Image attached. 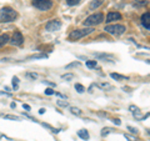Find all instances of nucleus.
Masks as SVG:
<instances>
[{"label":"nucleus","instance_id":"1","mask_svg":"<svg viewBox=\"0 0 150 141\" xmlns=\"http://www.w3.org/2000/svg\"><path fill=\"white\" fill-rule=\"evenodd\" d=\"M18 19V13L10 6L0 9V23H13Z\"/></svg>","mask_w":150,"mask_h":141},{"label":"nucleus","instance_id":"2","mask_svg":"<svg viewBox=\"0 0 150 141\" xmlns=\"http://www.w3.org/2000/svg\"><path fill=\"white\" fill-rule=\"evenodd\" d=\"M103 21H104V15H103L101 13H95V14L89 15L86 19L83 21V24L85 28H93V26H95V25L101 24Z\"/></svg>","mask_w":150,"mask_h":141},{"label":"nucleus","instance_id":"3","mask_svg":"<svg viewBox=\"0 0 150 141\" xmlns=\"http://www.w3.org/2000/svg\"><path fill=\"white\" fill-rule=\"evenodd\" d=\"M94 31V28H84V29H78V30H73L69 34V40L70 41H75V40H79V39L86 36L90 32Z\"/></svg>","mask_w":150,"mask_h":141},{"label":"nucleus","instance_id":"4","mask_svg":"<svg viewBox=\"0 0 150 141\" xmlns=\"http://www.w3.org/2000/svg\"><path fill=\"white\" fill-rule=\"evenodd\" d=\"M125 26L124 25H120V24H115V25H108V26H105L104 31L108 32V34L113 35V36H120V35H123L125 32Z\"/></svg>","mask_w":150,"mask_h":141},{"label":"nucleus","instance_id":"5","mask_svg":"<svg viewBox=\"0 0 150 141\" xmlns=\"http://www.w3.org/2000/svg\"><path fill=\"white\" fill-rule=\"evenodd\" d=\"M33 5L39 10H49L53 8V0H33Z\"/></svg>","mask_w":150,"mask_h":141},{"label":"nucleus","instance_id":"6","mask_svg":"<svg viewBox=\"0 0 150 141\" xmlns=\"http://www.w3.org/2000/svg\"><path fill=\"white\" fill-rule=\"evenodd\" d=\"M23 43H24V36L20 31H15L13 34L11 39H9V44L13 46H20L23 45Z\"/></svg>","mask_w":150,"mask_h":141},{"label":"nucleus","instance_id":"7","mask_svg":"<svg viewBox=\"0 0 150 141\" xmlns=\"http://www.w3.org/2000/svg\"><path fill=\"white\" fill-rule=\"evenodd\" d=\"M60 28H61V21H60L59 19L50 20V21H48V23H46V25H45L46 31H50V32L58 31Z\"/></svg>","mask_w":150,"mask_h":141},{"label":"nucleus","instance_id":"8","mask_svg":"<svg viewBox=\"0 0 150 141\" xmlns=\"http://www.w3.org/2000/svg\"><path fill=\"white\" fill-rule=\"evenodd\" d=\"M121 19V14L118 11H109L106 15V23H113V21L120 20Z\"/></svg>","mask_w":150,"mask_h":141},{"label":"nucleus","instance_id":"9","mask_svg":"<svg viewBox=\"0 0 150 141\" xmlns=\"http://www.w3.org/2000/svg\"><path fill=\"white\" fill-rule=\"evenodd\" d=\"M141 24L146 30H150V13L146 11L141 15Z\"/></svg>","mask_w":150,"mask_h":141},{"label":"nucleus","instance_id":"10","mask_svg":"<svg viewBox=\"0 0 150 141\" xmlns=\"http://www.w3.org/2000/svg\"><path fill=\"white\" fill-rule=\"evenodd\" d=\"M104 0H93V1L89 4V9L90 10H94V9H98L100 5H103Z\"/></svg>","mask_w":150,"mask_h":141},{"label":"nucleus","instance_id":"11","mask_svg":"<svg viewBox=\"0 0 150 141\" xmlns=\"http://www.w3.org/2000/svg\"><path fill=\"white\" fill-rule=\"evenodd\" d=\"M78 136H79L81 140H85V141H88L90 139V135H89V132L86 130H79V131H78Z\"/></svg>","mask_w":150,"mask_h":141},{"label":"nucleus","instance_id":"12","mask_svg":"<svg viewBox=\"0 0 150 141\" xmlns=\"http://www.w3.org/2000/svg\"><path fill=\"white\" fill-rule=\"evenodd\" d=\"M110 76H111L115 81H123V80H129V78L128 76H124V75H120V74H116V73H113L110 74Z\"/></svg>","mask_w":150,"mask_h":141},{"label":"nucleus","instance_id":"13","mask_svg":"<svg viewBox=\"0 0 150 141\" xmlns=\"http://www.w3.org/2000/svg\"><path fill=\"white\" fill-rule=\"evenodd\" d=\"M9 35L8 34H3V35H0V49L3 48L4 45H6L9 43Z\"/></svg>","mask_w":150,"mask_h":141},{"label":"nucleus","instance_id":"14","mask_svg":"<svg viewBox=\"0 0 150 141\" xmlns=\"http://www.w3.org/2000/svg\"><path fill=\"white\" fill-rule=\"evenodd\" d=\"M95 57H98V59H108L109 61H111L114 59V56L111 54H95Z\"/></svg>","mask_w":150,"mask_h":141},{"label":"nucleus","instance_id":"15","mask_svg":"<svg viewBox=\"0 0 150 141\" xmlns=\"http://www.w3.org/2000/svg\"><path fill=\"white\" fill-rule=\"evenodd\" d=\"M96 86L100 89H103V90H111L113 89V86L110 84H106V82H100V84H98Z\"/></svg>","mask_w":150,"mask_h":141},{"label":"nucleus","instance_id":"16","mask_svg":"<svg viewBox=\"0 0 150 141\" xmlns=\"http://www.w3.org/2000/svg\"><path fill=\"white\" fill-rule=\"evenodd\" d=\"M4 119H9V120H15V121H20L21 117L16 116V115H3Z\"/></svg>","mask_w":150,"mask_h":141},{"label":"nucleus","instance_id":"17","mask_svg":"<svg viewBox=\"0 0 150 141\" xmlns=\"http://www.w3.org/2000/svg\"><path fill=\"white\" fill-rule=\"evenodd\" d=\"M61 79H64V80H66V81H70V80H73L74 79V74L73 73L64 74V75H61Z\"/></svg>","mask_w":150,"mask_h":141},{"label":"nucleus","instance_id":"18","mask_svg":"<svg viewBox=\"0 0 150 141\" xmlns=\"http://www.w3.org/2000/svg\"><path fill=\"white\" fill-rule=\"evenodd\" d=\"M96 65H98V61H95V60H88L86 61V66L89 69H94V67H96Z\"/></svg>","mask_w":150,"mask_h":141},{"label":"nucleus","instance_id":"19","mask_svg":"<svg viewBox=\"0 0 150 141\" xmlns=\"http://www.w3.org/2000/svg\"><path fill=\"white\" fill-rule=\"evenodd\" d=\"M70 111H71V114L73 115H78V116H80V115L83 114L79 107H70Z\"/></svg>","mask_w":150,"mask_h":141},{"label":"nucleus","instance_id":"20","mask_svg":"<svg viewBox=\"0 0 150 141\" xmlns=\"http://www.w3.org/2000/svg\"><path fill=\"white\" fill-rule=\"evenodd\" d=\"M11 81H13V89H14V90H18V89H19V79H18L16 76H14Z\"/></svg>","mask_w":150,"mask_h":141},{"label":"nucleus","instance_id":"21","mask_svg":"<svg viewBox=\"0 0 150 141\" xmlns=\"http://www.w3.org/2000/svg\"><path fill=\"white\" fill-rule=\"evenodd\" d=\"M75 90H76L79 94H83V92H85V88L81 84H75Z\"/></svg>","mask_w":150,"mask_h":141},{"label":"nucleus","instance_id":"22","mask_svg":"<svg viewBox=\"0 0 150 141\" xmlns=\"http://www.w3.org/2000/svg\"><path fill=\"white\" fill-rule=\"evenodd\" d=\"M114 130L113 129H110V128H104L101 130V136H108L110 132H113Z\"/></svg>","mask_w":150,"mask_h":141},{"label":"nucleus","instance_id":"23","mask_svg":"<svg viewBox=\"0 0 150 141\" xmlns=\"http://www.w3.org/2000/svg\"><path fill=\"white\" fill-rule=\"evenodd\" d=\"M48 55L46 54H39V55H31L29 56V59H46Z\"/></svg>","mask_w":150,"mask_h":141},{"label":"nucleus","instance_id":"24","mask_svg":"<svg viewBox=\"0 0 150 141\" xmlns=\"http://www.w3.org/2000/svg\"><path fill=\"white\" fill-rule=\"evenodd\" d=\"M129 110H130L133 114H139V113H140V109H139L138 106H135V105H130V106H129Z\"/></svg>","mask_w":150,"mask_h":141},{"label":"nucleus","instance_id":"25","mask_svg":"<svg viewBox=\"0 0 150 141\" xmlns=\"http://www.w3.org/2000/svg\"><path fill=\"white\" fill-rule=\"evenodd\" d=\"M80 1H81V0H66V4L69 6H75V5L79 4Z\"/></svg>","mask_w":150,"mask_h":141},{"label":"nucleus","instance_id":"26","mask_svg":"<svg viewBox=\"0 0 150 141\" xmlns=\"http://www.w3.org/2000/svg\"><path fill=\"white\" fill-rule=\"evenodd\" d=\"M56 104H58V106H60V107H68L69 106L68 101H63V100H58L56 101Z\"/></svg>","mask_w":150,"mask_h":141},{"label":"nucleus","instance_id":"27","mask_svg":"<svg viewBox=\"0 0 150 141\" xmlns=\"http://www.w3.org/2000/svg\"><path fill=\"white\" fill-rule=\"evenodd\" d=\"M25 76L29 78V79H33V80H35V79L38 78V74H35V73H26V74H25Z\"/></svg>","mask_w":150,"mask_h":141},{"label":"nucleus","instance_id":"28","mask_svg":"<svg viewBox=\"0 0 150 141\" xmlns=\"http://www.w3.org/2000/svg\"><path fill=\"white\" fill-rule=\"evenodd\" d=\"M124 137L128 141H136V137L135 136H131V135H129V134H124Z\"/></svg>","mask_w":150,"mask_h":141},{"label":"nucleus","instance_id":"29","mask_svg":"<svg viewBox=\"0 0 150 141\" xmlns=\"http://www.w3.org/2000/svg\"><path fill=\"white\" fill-rule=\"evenodd\" d=\"M75 66H80V63L79 61H75V63H71L69 65H66L65 69H70V67H75Z\"/></svg>","mask_w":150,"mask_h":141},{"label":"nucleus","instance_id":"30","mask_svg":"<svg viewBox=\"0 0 150 141\" xmlns=\"http://www.w3.org/2000/svg\"><path fill=\"white\" fill-rule=\"evenodd\" d=\"M54 94H55V91H54V90H53L51 88H48V89H45V95H54Z\"/></svg>","mask_w":150,"mask_h":141},{"label":"nucleus","instance_id":"31","mask_svg":"<svg viewBox=\"0 0 150 141\" xmlns=\"http://www.w3.org/2000/svg\"><path fill=\"white\" fill-rule=\"evenodd\" d=\"M128 130L131 132V134H134V135H136L138 134V129H135V128H131V126H128Z\"/></svg>","mask_w":150,"mask_h":141},{"label":"nucleus","instance_id":"32","mask_svg":"<svg viewBox=\"0 0 150 141\" xmlns=\"http://www.w3.org/2000/svg\"><path fill=\"white\" fill-rule=\"evenodd\" d=\"M23 109H24V110H26V111H30V110H31V107H30L28 104H23Z\"/></svg>","mask_w":150,"mask_h":141},{"label":"nucleus","instance_id":"33","mask_svg":"<svg viewBox=\"0 0 150 141\" xmlns=\"http://www.w3.org/2000/svg\"><path fill=\"white\" fill-rule=\"evenodd\" d=\"M44 84H46V85H49V86H51V88H55V84L54 82H50V81H43Z\"/></svg>","mask_w":150,"mask_h":141},{"label":"nucleus","instance_id":"34","mask_svg":"<svg viewBox=\"0 0 150 141\" xmlns=\"http://www.w3.org/2000/svg\"><path fill=\"white\" fill-rule=\"evenodd\" d=\"M113 122H114V124H116L118 126H119V125H121V121L119 120V119H114V120H113Z\"/></svg>","mask_w":150,"mask_h":141},{"label":"nucleus","instance_id":"35","mask_svg":"<svg viewBox=\"0 0 150 141\" xmlns=\"http://www.w3.org/2000/svg\"><path fill=\"white\" fill-rule=\"evenodd\" d=\"M98 115L99 116H103V117H106L108 115H106V113H98Z\"/></svg>","mask_w":150,"mask_h":141},{"label":"nucleus","instance_id":"36","mask_svg":"<svg viewBox=\"0 0 150 141\" xmlns=\"http://www.w3.org/2000/svg\"><path fill=\"white\" fill-rule=\"evenodd\" d=\"M45 111H46V110L44 109V107H43V109H40V110H39V114H41V115H43V114L45 113Z\"/></svg>","mask_w":150,"mask_h":141},{"label":"nucleus","instance_id":"37","mask_svg":"<svg viewBox=\"0 0 150 141\" xmlns=\"http://www.w3.org/2000/svg\"><path fill=\"white\" fill-rule=\"evenodd\" d=\"M10 106H11V109H15L16 105H15V103H11V105H10Z\"/></svg>","mask_w":150,"mask_h":141}]
</instances>
